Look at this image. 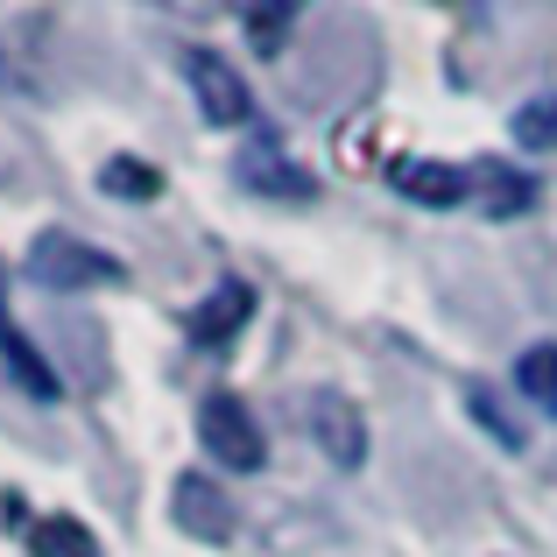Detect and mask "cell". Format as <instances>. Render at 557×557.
Segmentation results:
<instances>
[{
	"label": "cell",
	"mask_w": 557,
	"mask_h": 557,
	"mask_svg": "<svg viewBox=\"0 0 557 557\" xmlns=\"http://www.w3.org/2000/svg\"><path fill=\"white\" fill-rule=\"evenodd\" d=\"M28 275H36L42 289H57V297H71V289H121L127 283L121 255L85 247L78 233H36V240H28Z\"/></svg>",
	"instance_id": "obj_1"
},
{
	"label": "cell",
	"mask_w": 557,
	"mask_h": 557,
	"mask_svg": "<svg viewBox=\"0 0 557 557\" xmlns=\"http://www.w3.org/2000/svg\"><path fill=\"white\" fill-rule=\"evenodd\" d=\"M198 445L212 451L226 473H261V466H269V437H261L255 409H247L240 395H226V388H212L198 403Z\"/></svg>",
	"instance_id": "obj_2"
},
{
	"label": "cell",
	"mask_w": 557,
	"mask_h": 557,
	"mask_svg": "<svg viewBox=\"0 0 557 557\" xmlns=\"http://www.w3.org/2000/svg\"><path fill=\"white\" fill-rule=\"evenodd\" d=\"M233 177H240V190H255V198H275V205H311L318 198V177L304 163H289L283 141L275 135H255L240 156H233Z\"/></svg>",
	"instance_id": "obj_3"
},
{
	"label": "cell",
	"mask_w": 557,
	"mask_h": 557,
	"mask_svg": "<svg viewBox=\"0 0 557 557\" xmlns=\"http://www.w3.org/2000/svg\"><path fill=\"white\" fill-rule=\"evenodd\" d=\"M184 78H190V92H198V113L212 127H240L247 113H255V92H247V78L226 64L219 50H190L184 57Z\"/></svg>",
	"instance_id": "obj_4"
},
{
	"label": "cell",
	"mask_w": 557,
	"mask_h": 557,
	"mask_svg": "<svg viewBox=\"0 0 557 557\" xmlns=\"http://www.w3.org/2000/svg\"><path fill=\"white\" fill-rule=\"evenodd\" d=\"M170 522L198 544H226L233 536V502L212 473H177L170 480Z\"/></svg>",
	"instance_id": "obj_5"
},
{
	"label": "cell",
	"mask_w": 557,
	"mask_h": 557,
	"mask_svg": "<svg viewBox=\"0 0 557 557\" xmlns=\"http://www.w3.org/2000/svg\"><path fill=\"white\" fill-rule=\"evenodd\" d=\"M304 417H311V437H318V451H325L332 466L368 459V417H360V403H346L339 388H318L311 403H304Z\"/></svg>",
	"instance_id": "obj_6"
},
{
	"label": "cell",
	"mask_w": 557,
	"mask_h": 557,
	"mask_svg": "<svg viewBox=\"0 0 557 557\" xmlns=\"http://www.w3.org/2000/svg\"><path fill=\"white\" fill-rule=\"evenodd\" d=\"M247 318H255V289H247L240 275H226V283H219L205 304H190V311H184V339L212 354V346H233V339H240Z\"/></svg>",
	"instance_id": "obj_7"
},
{
	"label": "cell",
	"mask_w": 557,
	"mask_h": 557,
	"mask_svg": "<svg viewBox=\"0 0 557 557\" xmlns=\"http://www.w3.org/2000/svg\"><path fill=\"white\" fill-rule=\"evenodd\" d=\"M388 184L403 190L409 205H431V212H451V205L473 198V177H466L459 163H431V156H409V163H395Z\"/></svg>",
	"instance_id": "obj_8"
},
{
	"label": "cell",
	"mask_w": 557,
	"mask_h": 557,
	"mask_svg": "<svg viewBox=\"0 0 557 557\" xmlns=\"http://www.w3.org/2000/svg\"><path fill=\"white\" fill-rule=\"evenodd\" d=\"M466 177H473V205L487 219H516V212H530V205H536V184L522 177V170H508L502 156H480Z\"/></svg>",
	"instance_id": "obj_9"
},
{
	"label": "cell",
	"mask_w": 557,
	"mask_h": 557,
	"mask_svg": "<svg viewBox=\"0 0 557 557\" xmlns=\"http://www.w3.org/2000/svg\"><path fill=\"white\" fill-rule=\"evenodd\" d=\"M0 360L14 368V381H22V388L36 395V403H57V395H64V381H57V368H50V360H42L28 339H22V325H8V332H0Z\"/></svg>",
	"instance_id": "obj_10"
},
{
	"label": "cell",
	"mask_w": 557,
	"mask_h": 557,
	"mask_svg": "<svg viewBox=\"0 0 557 557\" xmlns=\"http://www.w3.org/2000/svg\"><path fill=\"white\" fill-rule=\"evenodd\" d=\"M508 135H516L522 149H536V156H557V92L522 99V107H516V121H508Z\"/></svg>",
	"instance_id": "obj_11"
},
{
	"label": "cell",
	"mask_w": 557,
	"mask_h": 557,
	"mask_svg": "<svg viewBox=\"0 0 557 557\" xmlns=\"http://www.w3.org/2000/svg\"><path fill=\"white\" fill-rule=\"evenodd\" d=\"M516 388L530 395L544 417H557V346L544 339V346H530V354L516 360Z\"/></svg>",
	"instance_id": "obj_12"
},
{
	"label": "cell",
	"mask_w": 557,
	"mask_h": 557,
	"mask_svg": "<svg viewBox=\"0 0 557 557\" xmlns=\"http://www.w3.org/2000/svg\"><path fill=\"white\" fill-rule=\"evenodd\" d=\"M28 550H36V557H99L92 530H85V522H71V516L36 522V530H28Z\"/></svg>",
	"instance_id": "obj_13"
},
{
	"label": "cell",
	"mask_w": 557,
	"mask_h": 557,
	"mask_svg": "<svg viewBox=\"0 0 557 557\" xmlns=\"http://www.w3.org/2000/svg\"><path fill=\"white\" fill-rule=\"evenodd\" d=\"M289 14H297V0H247V42H255L261 57H283Z\"/></svg>",
	"instance_id": "obj_14"
},
{
	"label": "cell",
	"mask_w": 557,
	"mask_h": 557,
	"mask_svg": "<svg viewBox=\"0 0 557 557\" xmlns=\"http://www.w3.org/2000/svg\"><path fill=\"white\" fill-rule=\"evenodd\" d=\"M99 190H107V198H156L163 177H156L149 163H135V156H113V163L99 170Z\"/></svg>",
	"instance_id": "obj_15"
},
{
	"label": "cell",
	"mask_w": 557,
	"mask_h": 557,
	"mask_svg": "<svg viewBox=\"0 0 557 557\" xmlns=\"http://www.w3.org/2000/svg\"><path fill=\"white\" fill-rule=\"evenodd\" d=\"M14 325V318H8V283H0V332H8Z\"/></svg>",
	"instance_id": "obj_16"
}]
</instances>
